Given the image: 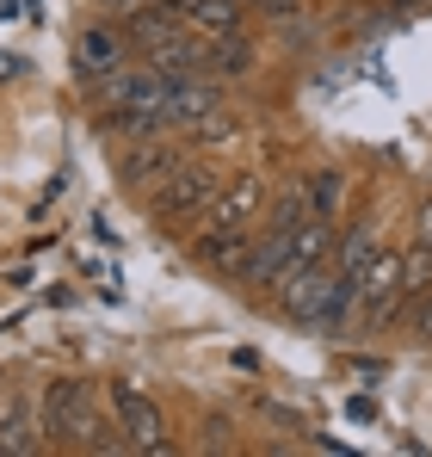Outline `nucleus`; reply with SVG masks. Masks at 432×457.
<instances>
[{
  "label": "nucleus",
  "mask_w": 432,
  "mask_h": 457,
  "mask_svg": "<svg viewBox=\"0 0 432 457\" xmlns=\"http://www.w3.org/2000/svg\"><path fill=\"white\" fill-rule=\"evenodd\" d=\"M50 445V420H44V389L31 383H6L0 395V457H31Z\"/></svg>",
  "instance_id": "39448f33"
},
{
  "label": "nucleus",
  "mask_w": 432,
  "mask_h": 457,
  "mask_svg": "<svg viewBox=\"0 0 432 457\" xmlns=\"http://www.w3.org/2000/svg\"><path fill=\"white\" fill-rule=\"evenodd\" d=\"M253 69V44L241 37V31H211L204 37V75H247Z\"/></svg>",
  "instance_id": "9b49d317"
},
{
  "label": "nucleus",
  "mask_w": 432,
  "mask_h": 457,
  "mask_svg": "<svg viewBox=\"0 0 432 457\" xmlns=\"http://www.w3.org/2000/svg\"><path fill=\"white\" fill-rule=\"evenodd\" d=\"M432 291V241H414L408 253H402V309L420 303Z\"/></svg>",
  "instance_id": "f8f14e48"
},
{
  "label": "nucleus",
  "mask_w": 432,
  "mask_h": 457,
  "mask_svg": "<svg viewBox=\"0 0 432 457\" xmlns=\"http://www.w3.org/2000/svg\"><path fill=\"white\" fill-rule=\"evenodd\" d=\"M253 6H266V12H278V19H290V12H296L303 0H253Z\"/></svg>",
  "instance_id": "dca6fc26"
},
{
  "label": "nucleus",
  "mask_w": 432,
  "mask_h": 457,
  "mask_svg": "<svg viewBox=\"0 0 432 457\" xmlns=\"http://www.w3.org/2000/svg\"><path fill=\"white\" fill-rule=\"evenodd\" d=\"M44 420H50V439H62L74 452H124L130 445V439H112L118 427H105L99 383H87V378L44 383Z\"/></svg>",
  "instance_id": "f03ea898"
},
{
  "label": "nucleus",
  "mask_w": 432,
  "mask_h": 457,
  "mask_svg": "<svg viewBox=\"0 0 432 457\" xmlns=\"http://www.w3.org/2000/svg\"><path fill=\"white\" fill-rule=\"evenodd\" d=\"M414 241H432V198L420 204V223H414Z\"/></svg>",
  "instance_id": "2eb2a0df"
},
{
  "label": "nucleus",
  "mask_w": 432,
  "mask_h": 457,
  "mask_svg": "<svg viewBox=\"0 0 432 457\" xmlns=\"http://www.w3.org/2000/svg\"><path fill=\"white\" fill-rule=\"evenodd\" d=\"M303 192H309V211H315V217H334L340 198H346V173H340V167H315V173L303 179Z\"/></svg>",
  "instance_id": "ddd939ff"
},
{
  "label": "nucleus",
  "mask_w": 432,
  "mask_h": 457,
  "mask_svg": "<svg viewBox=\"0 0 432 457\" xmlns=\"http://www.w3.org/2000/svg\"><path fill=\"white\" fill-rule=\"evenodd\" d=\"M211 112H222V80L216 75H173V124H204Z\"/></svg>",
  "instance_id": "1a4fd4ad"
},
{
  "label": "nucleus",
  "mask_w": 432,
  "mask_h": 457,
  "mask_svg": "<svg viewBox=\"0 0 432 457\" xmlns=\"http://www.w3.org/2000/svg\"><path fill=\"white\" fill-rule=\"evenodd\" d=\"M216 192H222V179H216L211 161H179L161 186H154V198H148V211L161 217V223H198L204 217V204H211Z\"/></svg>",
  "instance_id": "7ed1b4c3"
},
{
  "label": "nucleus",
  "mask_w": 432,
  "mask_h": 457,
  "mask_svg": "<svg viewBox=\"0 0 432 457\" xmlns=\"http://www.w3.org/2000/svg\"><path fill=\"white\" fill-rule=\"evenodd\" d=\"M389 6H402V12H414V6H427V0H389Z\"/></svg>",
  "instance_id": "f3484780"
},
{
  "label": "nucleus",
  "mask_w": 432,
  "mask_h": 457,
  "mask_svg": "<svg viewBox=\"0 0 432 457\" xmlns=\"http://www.w3.org/2000/svg\"><path fill=\"white\" fill-rule=\"evenodd\" d=\"M408 328H414V340H432V291L420 303H408Z\"/></svg>",
  "instance_id": "4468645a"
},
{
  "label": "nucleus",
  "mask_w": 432,
  "mask_h": 457,
  "mask_svg": "<svg viewBox=\"0 0 432 457\" xmlns=\"http://www.w3.org/2000/svg\"><path fill=\"white\" fill-rule=\"evenodd\" d=\"M266 211V179H253V173H241V179H228L222 192H216L211 204H204V217L192 223V253L216 266L222 278H241V266H247V253H253V217Z\"/></svg>",
  "instance_id": "f257e3e1"
},
{
  "label": "nucleus",
  "mask_w": 432,
  "mask_h": 457,
  "mask_svg": "<svg viewBox=\"0 0 432 457\" xmlns=\"http://www.w3.org/2000/svg\"><path fill=\"white\" fill-rule=\"evenodd\" d=\"M402 315V247H383L359 278V297H353V334H377Z\"/></svg>",
  "instance_id": "20e7f679"
},
{
  "label": "nucleus",
  "mask_w": 432,
  "mask_h": 457,
  "mask_svg": "<svg viewBox=\"0 0 432 457\" xmlns=\"http://www.w3.org/2000/svg\"><path fill=\"white\" fill-rule=\"evenodd\" d=\"M124 62H130V31L112 25V19H105V25H87V31L74 37V69H80L87 80L118 75Z\"/></svg>",
  "instance_id": "0eeeda50"
},
{
  "label": "nucleus",
  "mask_w": 432,
  "mask_h": 457,
  "mask_svg": "<svg viewBox=\"0 0 432 457\" xmlns=\"http://www.w3.org/2000/svg\"><path fill=\"white\" fill-rule=\"evenodd\" d=\"M112 395V414H118V433L137 445V452H167L173 439H167V420H161V408L148 402L137 383H112L105 389Z\"/></svg>",
  "instance_id": "423d86ee"
},
{
  "label": "nucleus",
  "mask_w": 432,
  "mask_h": 457,
  "mask_svg": "<svg viewBox=\"0 0 432 457\" xmlns=\"http://www.w3.org/2000/svg\"><path fill=\"white\" fill-rule=\"evenodd\" d=\"M383 253V217H364L340 247H334V272H346V278H364V266Z\"/></svg>",
  "instance_id": "9d476101"
},
{
  "label": "nucleus",
  "mask_w": 432,
  "mask_h": 457,
  "mask_svg": "<svg viewBox=\"0 0 432 457\" xmlns=\"http://www.w3.org/2000/svg\"><path fill=\"white\" fill-rule=\"evenodd\" d=\"M0 395H6V378H0Z\"/></svg>",
  "instance_id": "a211bd4d"
},
{
  "label": "nucleus",
  "mask_w": 432,
  "mask_h": 457,
  "mask_svg": "<svg viewBox=\"0 0 432 457\" xmlns=\"http://www.w3.org/2000/svg\"><path fill=\"white\" fill-rule=\"evenodd\" d=\"M179 161H186V149H173L167 137H137V149L118 161V179H124V186H137V192H154Z\"/></svg>",
  "instance_id": "6e6552de"
}]
</instances>
